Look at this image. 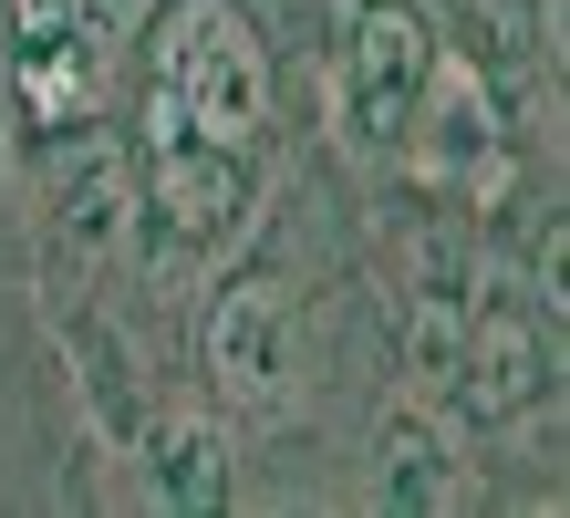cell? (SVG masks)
Returning <instances> with one entry per match:
<instances>
[{
    "label": "cell",
    "instance_id": "obj_1",
    "mask_svg": "<svg viewBox=\"0 0 570 518\" xmlns=\"http://www.w3.org/2000/svg\"><path fill=\"white\" fill-rule=\"evenodd\" d=\"M259 52L228 0H177L146 52V207L166 250H218L259 177Z\"/></svg>",
    "mask_w": 570,
    "mask_h": 518
},
{
    "label": "cell",
    "instance_id": "obj_3",
    "mask_svg": "<svg viewBox=\"0 0 570 518\" xmlns=\"http://www.w3.org/2000/svg\"><path fill=\"white\" fill-rule=\"evenodd\" d=\"M456 373H466V404L478 414H519L540 394V332L519 311H488L478 332H456Z\"/></svg>",
    "mask_w": 570,
    "mask_h": 518
},
{
    "label": "cell",
    "instance_id": "obj_2",
    "mask_svg": "<svg viewBox=\"0 0 570 518\" xmlns=\"http://www.w3.org/2000/svg\"><path fill=\"white\" fill-rule=\"evenodd\" d=\"M415 94H425V31H415V11L384 0V11L353 21V125L363 135H405Z\"/></svg>",
    "mask_w": 570,
    "mask_h": 518
},
{
    "label": "cell",
    "instance_id": "obj_5",
    "mask_svg": "<svg viewBox=\"0 0 570 518\" xmlns=\"http://www.w3.org/2000/svg\"><path fill=\"white\" fill-rule=\"evenodd\" d=\"M394 498H405V508H446L456 488H446V477H435V446L405 426V436H394Z\"/></svg>",
    "mask_w": 570,
    "mask_h": 518
},
{
    "label": "cell",
    "instance_id": "obj_4",
    "mask_svg": "<svg viewBox=\"0 0 570 518\" xmlns=\"http://www.w3.org/2000/svg\"><path fill=\"white\" fill-rule=\"evenodd\" d=\"M218 373H228V394L281 384V291H228L218 301Z\"/></svg>",
    "mask_w": 570,
    "mask_h": 518
}]
</instances>
